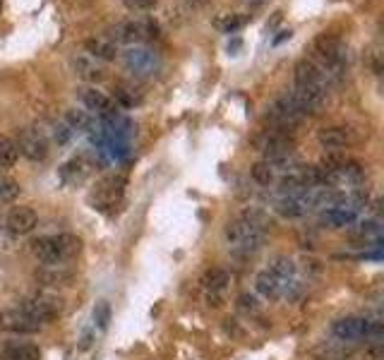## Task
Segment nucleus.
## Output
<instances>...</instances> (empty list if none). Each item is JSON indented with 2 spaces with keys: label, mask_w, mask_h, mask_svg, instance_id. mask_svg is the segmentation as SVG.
I'll use <instances>...</instances> for the list:
<instances>
[{
  "label": "nucleus",
  "mask_w": 384,
  "mask_h": 360,
  "mask_svg": "<svg viewBox=\"0 0 384 360\" xmlns=\"http://www.w3.org/2000/svg\"><path fill=\"white\" fill-rule=\"evenodd\" d=\"M32 252L41 264H65L82 252V238L72 233L43 235L32 243Z\"/></svg>",
  "instance_id": "nucleus-1"
},
{
  "label": "nucleus",
  "mask_w": 384,
  "mask_h": 360,
  "mask_svg": "<svg viewBox=\"0 0 384 360\" xmlns=\"http://www.w3.org/2000/svg\"><path fill=\"white\" fill-rule=\"evenodd\" d=\"M226 243L235 254H254L262 250L264 238H267V228L252 224L250 219L240 216L235 221H228L224 228Z\"/></svg>",
  "instance_id": "nucleus-2"
},
{
  "label": "nucleus",
  "mask_w": 384,
  "mask_h": 360,
  "mask_svg": "<svg viewBox=\"0 0 384 360\" xmlns=\"http://www.w3.org/2000/svg\"><path fill=\"white\" fill-rule=\"evenodd\" d=\"M331 334L341 344H350V341L360 339H379L382 336V324L368 320V317H341V320L331 324Z\"/></svg>",
  "instance_id": "nucleus-3"
},
{
  "label": "nucleus",
  "mask_w": 384,
  "mask_h": 360,
  "mask_svg": "<svg viewBox=\"0 0 384 360\" xmlns=\"http://www.w3.org/2000/svg\"><path fill=\"white\" fill-rule=\"evenodd\" d=\"M62 307H65L62 298L56 296V293H51V291L36 293V296L24 298V300L19 302V310H22L24 315L32 317V320H36L38 324H46V322H53V320H56V317L62 312Z\"/></svg>",
  "instance_id": "nucleus-4"
},
{
  "label": "nucleus",
  "mask_w": 384,
  "mask_h": 360,
  "mask_svg": "<svg viewBox=\"0 0 384 360\" xmlns=\"http://www.w3.org/2000/svg\"><path fill=\"white\" fill-rule=\"evenodd\" d=\"M252 144L264 158H276V156H283V154H293V149H296L293 134L281 128L262 130V132L252 139Z\"/></svg>",
  "instance_id": "nucleus-5"
},
{
  "label": "nucleus",
  "mask_w": 384,
  "mask_h": 360,
  "mask_svg": "<svg viewBox=\"0 0 384 360\" xmlns=\"http://www.w3.org/2000/svg\"><path fill=\"white\" fill-rule=\"evenodd\" d=\"M156 34V27H154L149 19H128V22H118L115 27H110L108 38L115 43H130V46H142L144 41Z\"/></svg>",
  "instance_id": "nucleus-6"
},
{
  "label": "nucleus",
  "mask_w": 384,
  "mask_h": 360,
  "mask_svg": "<svg viewBox=\"0 0 384 360\" xmlns=\"http://www.w3.org/2000/svg\"><path fill=\"white\" fill-rule=\"evenodd\" d=\"M267 118L272 120V128L291 130V128H296V125L300 123L302 118H305V113H302L300 106L296 104V99H293V96L286 91V94H281L272 104Z\"/></svg>",
  "instance_id": "nucleus-7"
},
{
  "label": "nucleus",
  "mask_w": 384,
  "mask_h": 360,
  "mask_svg": "<svg viewBox=\"0 0 384 360\" xmlns=\"http://www.w3.org/2000/svg\"><path fill=\"white\" fill-rule=\"evenodd\" d=\"M254 288H257V293L262 298H267V300H278V298H293L298 293V278H278L274 276L269 269H264V272L257 274V278H254Z\"/></svg>",
  "instance_id": "nucleus-8"
},
{
  "label": "nucleus",
  "mask_w": 384,
  "mask_h": 360,
  "mask_svg": "<svg viewBox=\"0 0 384 360\" xmlns=\"http://www.w3.org/2000/svg\"><path fill=\"white\" fill-rule=\"evenodd\" d=\"M293 77H296V84L300 86H317L322 91H329L331 82H336L315 58H300L296 62V70H293Z\"/></svg>",
  "instance_id": "nucleus-9"
},
{
  "label": "nucleus",
  "mask_w": 384,
  "mask_h": 360,
  "mask_svg": "<svg viewBox=\"0 0 384 360\" xmlns=\"http://www.w3.org/2000/svg\"><path fill=\"white\" fill-rule=\"evenodd\" d=\"M123 60H125V67H128L134 77H149L158 70L156 51L147 48L144 43L142 46H130L128 51H125Z\"/></svg>",
  "instance_id": "nucleus-10"
},
{
  "label": "nucleus",
  "mask_w": 384,
  "mask_h": 360,
  "mask_svg": "<svg viewBox=\"0 0 384 360\" xmlns=\"http://www.w3.org/2000/svg\"><path fill=\"white\" fill-rule=\"evenodd\" d=\"M14 144H17L19 154L27 156L29 161H43L48 156V139L38 128H22Z\"/></svg>",
  "instance_id": "nucleus-11"
},
{
  "label": "nucleus",
  "mask_w": 384,
  "mask_h": 360,
  "mask_svg": "<svg viewBox=\"0 0 384 360\" xmlns=\"http://www.w3.org/2000/svg\"><path fill=\"white\" fill-rule=\"evenodd\" d=\"M80 101L84 104V108L89 113L99 115V118H108V115L118 113V106L110 99L106 91L96 89V86H82L80 89Z\"/></svg>",
  "instance_id": "nucleus-12"
},
{
  "label": "nucleus",
  "mask_w": 384,
  "mask_h": 360,
  "mask_svg": "<svg viewBox=\"0 0 384 360\" xmlns=\"http://www.w3.org/2000/svg\"><path fill=\"white\" fill-rule=\"evenodd\" d=\"M41 326L43 324H38L29 315H24L19 307L0 312V331H8V334H19V336L36 334V331H41Z\"/></svg>",
  "instance_id": "nucleus-13"
},
{
  "label": "nucleus",
  "mask_w": 384,
  "mask_h": 360,
  "mask_svg": "<svg viewBox=\"0 0 384 360\" xmlns=\"http://www.w3.org/2000/svg\"><path fill=\"white\" fill-rule=\"evenodd\" d=\"M317 142L326 152H344L346 147L355 142V132L346 125H329V128H322L317 132Z\"/></svg>",
  "instance_id": "nucleus-14"
},
{
  "label": "nucleus",
  "mask_w": 384,
  "mask_h": 360,
  "mask_svg": "<svg viewBox=\"0 0 384 360\" xmlns=\"http://www.w3.org/2000/svg\"><path fill=\"white\" fill-rule=\"evenodd\" d=\"M274 209L283 219H300V216L310 214L315 209V204H312L310 192H302V195H281L274 202Z\"/></svg>",
  "instance_id": "nucleus-15"
},
{
  "label": "nucleus",
  "mask_w": 384,
  "mask_h": 360,
  "mask_svg": "<svg viewBox=\"0 0 384 360\" xmlns=\"http://www.w3.org/2000/svg\"><path fill=\"white\" fill-rule=\"evenodd\" d=\"M5 224H8V230L12 235H27L36 228L38 214L32 209V206H12L8 219H5Z\"/></svg>",
  "instance_id": "nucleus-16"
},
{
  "label": "nucleus",
  "mask_w": 384,
  "mask_h": 360,
  "mask_svg": "<svg viewBox=\"0 0 384 360\" xmlns=\"http://www.w3.org/2000/svg\"><path fill=\"white\" fill-rule=\"evenodd\" d=\"M36 281L41 283L43 288H62L75 281V274H72L65 264H43L36 272Z\"/></svg>",
  "instance_id": "nucleus-17"
},
{
  "label": "nucleus",
  "mask_w": 384,
  "mask_h": 360,
  "mask_svg": "<svg viewBox=\"0 0 384 360\" xmlns=\"http://www.w3.org/2000/svg\"><path fill=\"white\" fill-rule=\"evenodd\" d=\"M84 51H86V56H91L94 60L110 62L118 56V43L110 41L108 36H91L84 41Z\"/></svg>",
  "instance_id": "nucleus-18"
},
{
  "label": "nucleus",
  "mask_w": 384,
  "mask_h": 360,
  "mask_svg": "<svg viewBox=\"0 0 384 360\" xmlns=\"http://www.w3.org/2000/svg\"><path fill=\"white\" fill-rule=\"evenodd\" d=\"M75 72L77 75L82 77L84 82H89V84H96V82H101V80H106V67L101 65L99 60H94L91 56H77L75 58Z\"/></svg>",
  "instance_id": "nucleus-19"
},
{
  "label": "nucleus",
  "mask_w": 384,
  "mask_h": 360,
  "mask_svg": "<svg viewBox=\"0 0 384 360\" xmlns=\"http://www.w3.org/2000/svg\"><path fill=\"white\" fill-rule=\"evenodd\" d=\"M322 224L331 226V228H344V226H350L358 221V211L350 209V206H326L320 214Z\"/></svg>",
  "instance_id": "nucleus-20"
},
{
  "label": "nucleus",
  "mask_w": 384,
  "mask_h": 360,
  "mask_svg": "<svg viewBox=\"0 0 384 360\" xmlns=\"http://www.w3.org/2000/svg\"><path fill=\"white\" fill-rule=\"evenodd\" d=\"M0 360H41V348L36 344H8Z\"/></svg>",
  "instance_id": "nucleus-21"
},
{
  "label": "nucleus",
  "mask_w": 384,
  "mask_h": 360,
  "mask_svg": "<svg viewBox=\"0 0 384 360\" xmlns=\"http://www.w3.org/2000/svg\"><path fill=\"white\" fill-rule=\"evenodd\" d=\"M228 283H230V276H228V272H226V269L214 267V269H206V272L202 274V286H204L209 293L226 291V286H228Z\"/></svg>",
  "instance_id": "nucleus-22"
},
{
  "label": "nucleus",
  "mask_w": 384,
  "mask_h": 360,
  "mask_svg": "<svg viewBox=\"0 0 384 360\" xmlns=\"http://www.w3.org/2000/svg\"><path fill=\"white\" fill-rule=\"evenodd\" d=\"M19 158V149L14 139L0 134V168H12Z\"/></svg>",
  "instance_id": "nucleus-23"
},
{
  "label": "nucleus",
  "mask_w": 384,
  "mask_h": 360,
  "mask_svg": "<svg viewBox=\"0 0 384 360\" xmlns=\"http://www.w3.org/2000/svg\"><path fill=\"white\" fill-rule=\"evenodd\" d=\"M89 171H91V163L86 161L84 156H77V158H72L70 163H65L60 173H62V178H67L70 173H75L72 182H80V180H84V176H89Z\"/></svg>",
  "instance_id": "nucleus-24"
},
{
  "label": "nucleus",
  "mask_w": 384,
  "mask_h": 360,
  "mask_svg": "<svg viewBox=\"0 0 384 360\" xmlns=\"http://www.w3.org/2000/svg\"><path fill=\"white\" fill-rule=\"evenodd\" d=\"M269 272L274 274V276L278 278H296V264H293V259L288 257H274L272 264H269Z\"/></svg>",
  "instance_id": "nucleus-25"
},
{
  "label": "nucleus",
  "mask_w": 384,
  "mask_h": 360,
  "mask_svg": "<svg viewBox=\"0 0 384 360\" xmlns=\"http://www.w3.org/2000/svg\"><path fill=\"white\" fill-rule=\"evenodd\" d=\"M110 302L108 300H99L94 305V312H91V317H94V324H96V329L99 331H106L108 329V324H110Z\"/></svg>",
  "instance_id": "nucleus-26"
},
{
  "label": "nucleus",
  "mask_w": 384,
  "mask_h": 360,
  "mask_svg": "<svg viewBox=\"0 0 384 360\" xmlns=\"http://www.w3.org/2000/svg\"><path fill=\"white\" fill-rule=\"evenodd\" d=\"M19 195V182L12 180V178L0 176V204H8V202L17 200Z\"/></svg>",
  "instance_id": "nucleus-27"
},
{
  "label": "nucleus",
  "mask_w": 384,
  "mask_h": 360,
  "mask_svg": "<svg viewBox=\"0 0 384 360\" xmlns=\"http://www.w3.org/2000/svg\"><path fill=\"white\" fill-rule=\"evenodd\" d=\"M115 101H118V104H123L125 108H132V106H137L142 99H139V94H134L132 86L120 84L118 89H115Z\"/></svg>",
  "instance_id": "nucleus-28"
},
{
  "label": "nucleus",
  "mask_w": 384,
  "mask_h": 360,
  "mask_svg": "<svg viewBox=\"0 0 384 360\" xmlns=\"http://www.w3.org/2000/svg\"><path fill=\"white\" fill-rule=\"evenodd\" d=\"M252 178L254 182H259V185H272L274 182V171L269 168L267 161H259L252 166Z\"/></svg>",
  "instance_id": "nucleus-29"
},
{
  "label": "nucleus",
  "mask_w": 384,
  "mask_h": 360,
  "mask_svg": "<svg viewBox=\"0 0 384 360\" xmlns=\"http://www.w3.org/2000/svg\"><path fill=\"white\" fill-rule=\"evenodd\" d=\"M123 3L130 12H149V10L156 8L158 0H123Z\"/></svg>",
  "instance_id": "nucleus-30"
},
{
  "label": "nucleus",
  "mask_w": 384,
  "mask_h": 360,
  "mask_svg": "<svg viewBox=\"0 0 384 360\" xmlns=\"http://www.w3.org/2000/svg\"><path fill=\"white\" fill-rule=\"evenodd\" d=\"M238 310H243V312H259V302H257V298L254 296H248V293H243V296L238 298Z\"/></svg>",
  "instance_id": "nucleus-31"
},
{
  "label": "nucleus",
  "mask_w": 384,
  "mask_h": 360,
  "mask_svg": "<svg viewBox=\"0 0 384 360\" xmlns=\"http://www.w3.org/2000/svg\"><path fill=\"white\" fill-rule=\"evenodd\" d=\"M53 137H56L58 144H67V142H70V137H72L70 125H67V123H56V125H53Z\"/></svg>",
  "instance_id": "nucleus-32"
},
{
  "label": "nucleus",
  "mask_w": 384,
  "mask_h": 360,
  "mask_svg": "<svg viewBox=\"0 0 384 360\" xmlns=\"http://www.w3.org/2000/svg\"><path fill=\"white\" fill-rule=\"evenodd\" d=\"M240 24H243V19H238V17H228V22H226V24H219V27H224L226 32H233V29H238Z\"/></svg>",
  "instance_id": "nucleus-33"
},
{
  "label": "nucleus",
  "mask_w": 384,
  "mask_h": 360,
  "mask_svg": "<svg viewBox=\"0 0 384 360\" xmlns=\"http://www.w3.org/2000/svg\"><path fill=\"white\" fill-rule=\"evenodd\" d=\"M82 348H89L91 346V331H84V336H82Z\"/></svg>",
  "instance_id": "nucleus-34"
},
{
  "label": "nucleus",
  "mask_w": 384,
  "mask_h": 360,
  "mask_svg": "<svg viewBox=\"0 0 384 360\" xmlns=\"http://www.w3.org/2000/svg\"><path fill=\"white\" fill-rule=\"evenodd\" d=\"M190 5H195V8H202V5H206L209 0H187Z\"/></svg>",
  "instance_id": "nucleus-35"
},
{
  "label": "nucleus",
  "mask_w": 384,
  "mask_h": 360,
  "mask_svg": "<svg viewBox=\"0 0 384 360\" xmlns=\"http://www.w3.org/2000/svg\"><path fill=\"white\" fill-rule=\"evenodd\" d=\"M0 8H3V0H0Z\"/></svg>",
  "instance_id": "nucleus-36"
}]
</instances>
